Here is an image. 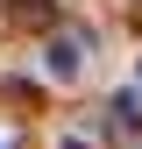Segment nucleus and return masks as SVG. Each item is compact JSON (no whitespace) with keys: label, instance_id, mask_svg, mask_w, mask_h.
Returning a JSON list of instances; mask_svg holds the SVG:
<instances>
[{"label":"nucleus","instance_id":"f257e3e1","mask_svg":"<svg viewBox=\"0 0 142 149\" xmlns=\"http://www.w3.org/2000/svg\"><path fill=\"white\" fill-rule=\"evenodd\" d=\"M85 50H93V43L64 29L57 43H50V57H43V71H50V78H78V71H85Z\"/></svg>","mask_w":142,"mask_h":149},{"label":"nucleus","instance_id":"f03ea898","mask_svg":"<svg viewBox=\"0 0 142 149\" xmlns=\"http://www.w3.org/2000/svg\"><path fill=\"white\" fill-rule=\"evenodd\" d=\"M106 121H114L121 135H128V128L142 121V92H121V100H114V114H106Z\"/></svg>","mask_w":142,"mask_h":149},{"label":"nucleus","instance_id":"7ed1b4c3","mask_svg":"<svg viewBox=\"0 0 142 149\" xmlns=\"http://www.w3.org/2000/svg\"><path fill=\"white\" fill-rule=\"evenodd\" d=\"M135 85H142V64H135Z\"/></svg>","mask_w":142,"mask_h":149}]
</instances>
